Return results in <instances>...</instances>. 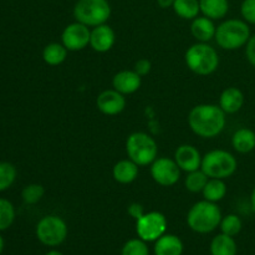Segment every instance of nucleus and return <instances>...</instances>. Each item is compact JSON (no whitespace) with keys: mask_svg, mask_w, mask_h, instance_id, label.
I'll return each instance as SVG.
<instances>
[{"mask_svg":"<svg viewBox=\"0 0 255 255\" xmlns=\"http://www.w3.org/2000/svg\"><path fill=\"white\" fill-rule=\"evenodd\" d=\"M151 176L162 187L174 186L181 178V168L174 159L159 157L151 164Z\"/></svg>","mask_w":255,"mask_h":255,"instance_id":"obj_10","label":"nucleus"},{"mask_svg":"<svg viewBox=\"0 0 255 255\" xmlns=\"http://www.w3.org/2000/svg\"><path fill=\"white\" fill-rule=\"evenodd\" d=\"M246 56L248 59L249 64L255 67V35L251 36L246 45Z\"/></svg>","mask_w":255,"mask_h":255,"instance_id":"obj_34","label":"nucleus"},{"mask_svg":"<svg viewBox=\"0 0 255 255\" xmlns=\"http://www.w3.org/2000/svg\"><path fill=\"white\" fill-rule=\"evenodd\" d=\"M251 36L248 22L241 19H228L217 27L214 39L219 47L233 51L246 46Z\"/></svg>","mask_w":255,"mask_h":255,"instance_id":"obj_3","label":"nucleus"},{"mask_svg":"<svg viewBox=\"0 0 255 255\" xmlns=\"http://www.w3.org/2000/svg\"><path fill=\"white\" fill-rule=\"evenodd\" d=\"M173 10L179 17L184 20H193L201 11L199 0H174Z\"/></svg>","mask_w":255,"mask_h":255,"instance_id":"obj_25","label":"nucleus"},{"mask_svg":"<svg viewBox=\"0 0 255 255\" xmlns=\"http://www.w3.org/2000/svg\"><path fill=\"white\" fill-rule=\"evenodd\" d=\"M167 229V219L161 212H148L136 221L138 238L144 242H156Z\"/></svg>","mask_w":255,"mask_h":255,"instance_id":"obj_9","label":"nucleus"},{"mask_svg":"<svg viewBox=\"0 0 255 255\" xmlns=\"http://www.w3.org/2000/svg\"><path fill=\"white\" fill-rule=\"evenodd\" d=\"M121 255H149V249L147 242L141 238L129 239L122 247Z\"/></svg>","mask_w":255,"mask_h":255,"instance_id":"obj_30","label":"nucleus"},{"mask_svg":"<svg viewBox=\"0 0 255 255\" xmlns=\"http://www.w3.org/2000/svg\"><path fill=\"white\" fill-rule=\"evenodd\" d=\"M69 50L59 42H51L42 50V59L50 66H59L66 60Z\"/></svg>","mask_w":255,"mask_h":255,"instance_id":"obj_23","label":"nucleus"},{"mask_svg":"<svg viewBox=\"0 0 255 255\" xmlns=\"http://www.w3.org/2000/svg\"><path fill=\"white\" fill-rule=\"evenodd\" d=\"M208 179L209 177L202 169H197V171L187 173L184 186H186L187 191H189L191 193H199L204 189Z\"/></svg>","mask_w":255,"mask_h":255,"instance_id":"obj_26","label":"nucleus"},{"mask_svg":"<svg viewBox=\"0 0 255 255\" xmlns=\"http://www.w3.org/2000/svg\"><path fill=\"white\" fill-rule=\"evenodd\" d=\"M222 221L221 208L209 201L194 203L187 214V224L193 232L199 234H208L216 231Z\"/></svg>","mask_w":255,"mask_h":255,"instance_id":"obj_2","label":"nucleus"},{"mask_svg":"<svg viewBox=\"0 0 255 255\" xmlns=\"http://www.w3.org/2000/svg\"><path fill=\"white\" fill-rule=\"evenodd\" d=\"M174 0H157V4L162 7V9H167V7L173 6Z\"/></svg>","mask_w":255,"mask_h":255,"instance_id":"obj_36","label":"nucleus"},{"mask_svg":"<svg viewBox=\"0 0 255 255\" xmlns=\"http://www.w3.org/2000/svg\"><path fill=\"white\" fill-rule=\"evenodd\" d=\"M217 27L213 20L207 16H197L192 20L191 32L198 42H208L216 36Z\"/></svg>","mask_w":255,"mask_h":255,"instance_id":"obj_17","label":"nucleus"},{"mask_svg":"<svg viewBox=\"0 0 255 255\" xmlns=\"http://www.w3.org/2000/svg\"><path fill=\"white\" fill-rule=\"evenodd\" d=\"M238 247L233 237L222 233L213 238L211 243L212 255H237Z\"/></svg>","mask_w":255,"mask_h":255,"instance_id":"obj_22","label":"nucleus"},{"mask_svg":"<svg viewBox=\"0 0 255 255\" xmlns=\"http://www.w3.org/2000/svg\"><path fill=\"white\" fill-rule=\"evenodd\" d=\"M226 112L218 105H197L188 115L192 131L202 138H214L222 133L227 124Z\"/></svg>","mask_w":255,"mask_h":255,"instance_id":"obj_1","label":"nucleus"},{"mask_svg":"<svg viewBox=\"0 0 255 255\" xmlns=\"http://www.w3.org/2000/svg\"><path fill=\"white\" fill-rule=\"evenodd\" d=\"M187 67L199 76L213 74L219 66V55L214 47L207 42L192 45L184 55Z\"/></svg>","mask_w":255,"mask_h":255,"instance_id":"obj_4","label":"nucleus"},{"mask_svg":"<svg viewBox=\"0 0 255 255\" xmlns=\"http://www.w3.org/2000/svg\"><path fill=\"white\" fill-rule=\"evenodd\" d=\"M116 41V34L114 29L106 24L95 26L91 30L90 46L96 52H107L114 47Z\"/></svg>","mask_w":255,"mask_h":255,"instance_id":"obj_14","label":"nucleus"},{"mask_svg":"<svg viewBox=\"0 0 255 255\" xmlns=\"http://www.w3.org/2000/svg\"><path fill=\"white\" fill-rule=\"evenodd\" d=\"M91 30L89 26L76 21L69 24L61 34V42L69 51H80L90 45Z\"/></svg>","mask_w":255,"mask_h":255,"instance_id":"obj_11","label":"nucleus"},{"mask_svg":"<svg viewBox=\"0 0 255 255\" xmlns=\"http://www.w3.org/2000/svg\"><path fill=\"white\" fill-rule=\"evenodd\" d=\"M138 164L131 159H121L117 162L112 169V176L116 182L121 184H129L138 177Z\"/></svg>","mask_w":255,"mask_h":255,"instance_id":"obj_18","label":"nucleus"},{"mask_svg":"<svg viewBox=\"0 0 255 255\" xmlns=\"http://www.w3.org/2000/svg\"><path fill=\"white\" fill-rule=\"evenodd\" d=\"M201 12L212 20L223 19L229 10L228 0H199Z\"/></svg>","mask_w":255,"mask_h":255,"instance_id":"obj_21","label":"nucleus"},{"mask_svg":"<svg viewBox=\"0 0 255 255\" xmlns=\"http://www.w3.org/2000/svg\"><path fill=\"white\" fill-rule=\"evenodd\" d=\"M219 227H221L222 233L236 237L241 233L242 228H243V222L237 214H228L224 218H222Z\"/></svg>","mask_w":255,"mask_h":255,"instance_id":"obj_28","label":"nucleus"},{"mask_svg":"<svg viewBox=\"0 0 255 255\" xmlns=\"http://www.w3.org/2000/svg\"><path fill=\"white\" fill-rule=\"evenodd\" d=\"M2 251H4V239H2L1 234H0V254L2 253Z\"/></svg>","mask_w":255,"mask_h":255,"instance_id":"obj_39","label":"nucleus"},{"mask_svg":"<svg viewBox=\"0 0 255 255\" xmlns=\"http://www.w3.org/2000/svg\"><path fill=\"white\" fill-rule=\"evenodd\" d=\"M36 237L46 247H57L67 237V224L57 216H46L36 224Z\"/></svg>","mask_w":255,"mask_h":255,"instance_id":"obj_8","label":"nucleus"},{"mask_svg":"<svg viewBox=\"0 0 255 255\" xmlns=\"http://www.w3.org/2000/svg\"><path fill=\"white\" fill-rule=\"evenodd\" d=\"M127 156L139 167L153 163L158 154V146L153 137L146 132H133L126 141Z\"/></svg>","mask_w":255,"mask_h":255,"instance_id":"obj_6","label":"nucleus"},{"mask_svg":"<svg viewBox=\"0 0 255 255\" xmlns=\"http://www.w3.org/2000/svg\"><path fill=\"white\" fill-rule=\"evenodd\" d=\"M238 168L236 157L224 149H213L202 157L201 169L209 178L226 179L233 176Z\"/></svg>","mask_w":255,"mask_h":255,"instance_id":"obj_5","label":"nucleus"},{"mask_svg":"<svg viewBox=\"0 0 255 255\" xmlns=\"http://www.w3.org/2000/svg\"><path fill=\"white\" fill-rule=\"evenodd\" d=\"M203 197L206 201L217 202L222 201L227 194V184L224 183L223 179H217V178H209L207 182L206 187L202 191Z\"/></svg>","mask_w":255,"mask_h":255,"instance_id":"obj_24","label":"nucleus"},{"mask_svg":"<svg viewBox=\"0 0 255 255\" xmlns=\"http://www.w3.org/2000/svg\"><path fill=\"white\" fill-rule=\"evenodd\" d=\"M15 221V208L10 201L0 198V232L6 231Z\"/></svg>","mask_w":255,"mask_h":255,"instance_id":"obj_27","label":"nucleus"},{"mask_svg":"<svg viewBox=\"0 0 255 255\" xmlns=\"http://www.w3.org/2000/svg\"><path fill=\"white\" fill-rule=\"evenodd\" d=\"M128 214L132 217V218H134L137 221L138 218H141L142 216L144 214V209L143 207H142V204L137 203V202H134V203H131L128 206Z\"/></svg>","mask_w":255,"mask_h":255,"instance_id":"obj_35","label":"nucleus"},{"mask_svg":"<svg viewBox=\"0 0 255 255\" xmlns=\"http://www.w3.org/2000/svg\"><path fill=\"white\" fill-rule=\"evenodd\" d=\"M232 146L239 153H249L255 148V132L251 128H239L232 137Z\"/></svg>","mask_w":255,"mask_h":255,"instance_id":"obj_20","label":"nucleus"},{"mask_svg":"<svg viewBox=\"0 0 255 255\" xmlns=\"http://www.w3.org/2000/svg\"><path fill=\"white\" fill-rule=\"evenodd\" d=\"M251 206H252V209L255 212V187L253 188V191H252V194H251Z\"/></svg>","mask_w":255,"mask_h":255,"instance_id":"obj_37","label":"nucleus"},{"mask_svg":"<svg viewBox=\"0 0 255 255\" xmlns=\"http://www.w3.org/2000/svg\"><path fill=\"white\" fill-rule=\"evenodd\" d=\"M174 161L181 171L189 173L201 168L202 156L198 149L192 144H182L174 152Z\"/></svg>","mask_w":255,"mask_h":255,"instance_id":"obj_13","label":"nucleus"},{"mask_svg":"<svg viewBox=\"0 0 255 255\" xmlns=\"http://www.w3.org/2000/svg\"><path fill=\"white\" fill-rule=\"evenodd\" d=\"M111 16V6L107 0H77L74 6L76 21L89 27L106 24Z\"/></svg>","mask_w":255,"mask_h":255,"instance_id":"obj_7","label":"nucleus"},{"mask_svg":"<svg viewBox=\"0 0 255 255\" xmlns=\"http://www.w3.org/2000/svg\"><path fill=\"white\" fill-rule=\"evenodd\" d=\"M142 85V77L134 70H122L112 79V86L122 95H131L138 91Z\"/></svg>","mask_w":255,"mask_h":255,"instance_id":"obj_15","label":"nucleus"},{"mask_svg":"<svg viewBox=\"0 0 255 255\" xmlns=\"http://www.w3.org/2000/svg\"><path fill=\"white\" fill-rule=\"evenodd\" d=\"M183 243L174 234L164 233L154 243V255H182Z\"/></svg>","mask_w":255,"mask_h":255,"instance_id":"obj_19","label":"nucleus"},{"mask_svg":"<svg viewBox=\"0 0 255 255\" xmlns=\"http://www.w3.org/2000/svg\"><path fill=\"white\" fill-rule=\"evenodd\" d=\"M96 106L100 112L107 116H115L121 114L126 107V99L125 95L120 94L115 89L105 90L97 96Z\"/></svg>","mask_w":255,"mask_h":255,"instance_id":"obj_12","label":"nucleus"},{"mask_svg":"<svg viewBox=\"0 0 255 255\" xmlns=\"http://www.w3.org/2000/svg\"><path fill=\"white\" fill-rule=\"evenodd\" d=\"M151 69H152L151 61H148L147 59H141L138 60V61H136L133 70L139 75V76L143 77L151 72Z\"/></svg>","mask_w":255,"mask_h":255,"instance_id":"obj_33","label":"nucleus"},{"mask_svg":"<svg viewBox=\"0 0 255 255\" xmlns=\"http://www.w3.org/2000/svg\"><path fill=\"white\" fill-rule=\"evenodd\" d=\"M244 105V94L238 87H228L219 97V106L226 114H237Z\"/></svg>","mask_w":255,"mask_h":255,"instance_id":"obj_16","label":"nucleus"},{"mask_svg":"<svg viewBox=\"0 0 255 255\" xmlns=\"http://www.w3.org/2000/svg\"><path fill=\"white\" fill-rule=\"evenodd\" d=\"M45 194V189L41 184L31 183L25 187L21 192L22 201L26 204H36L42 199Z\"/></svg>","mask_w":255,"mask_h":255,"instance_id":"obj_31","label":"nucleus"},{"mask_svg":"<svg viewBox=\"0 0 255 255\" xmlns=\"http://www.w3.org/2000/svg\"><path fill=\"white\" fill-rule=\"evenodd\" d=\"M241 14L244 21L255 25V0H244L242 2Z\"/></svg>","mask_w":255,"mask_h":255,"instance_id":"obj_32","label":"nucleus"},{"mask_svg":"<svg viewBox=\"0 0 255 255\" xmlns=\"http://www.w3.org/2000/svg\"><path fill=\"white\" fill-rule=\"evenodd\" d=\"M45 255H64V254H62L61 252H59V251H50V252H47V253Z\"/></svg>","mask_w":255,"mask_h":255,"instance_id":"obj_38","label":"nucleus"},{"mask_svg":"<svg viewBox=\"0 0 255 255\" xmlns=\"http://www.w3.org/2000/svg\"><path fill=\"white\" fill-rule=\"evenodd\" d=\"M16 179V168L9 162H0V192L9 189Z\"/></svg>","mask_w":255,"mask_h":255,"instance_id":"obj_29","label":"nucleus"}]
</instances>
